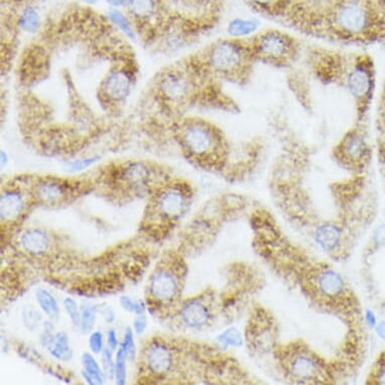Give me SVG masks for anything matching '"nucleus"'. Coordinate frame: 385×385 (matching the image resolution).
I'll return each mask as SVG.
<instances>
[{"mask_svg":"<svg viewBox=\"0 0 385 385\" xmlns=\"http://www.w3.org/2000/svg\"><path fill=\"white\" fill-rule=\"evenodd\" d=\"M135 29L142 36L152 37L159 32V15L156 0H128L126 6Z\"/></svg>","mask_w":385,"mask_h":385,"instance_id":"9b49d317","label":"nucleus"},{"mask_svg":"<svg viewBox=\"0 0 385 385\" xmlns=\"http://www.w3.org/2000/svg\"><path fill=\"white\" fill-rule=\"evenodd\" d=\"M18 25L23 32L27 34H36L41 28V18L36 9L27 8L23 9L18 18Z\"/></svg>","mask_w":385,"mask_h":385,"instance_id":"5701e85b","label":"nucleus"},{"mask_svg":"<svg viewBox=\"0 0 385 385\" xmlns=\"http://www.w3.org/2000/svg\"><path fill=\"white\" fill-rule=\"evenodd\" d=\"M82 365H83L84 371L88 373L91 377L95 380L97 385L103 384L106 379V374L104 371L101 369L99 364L97 363L96 359L94 358L90 353H84L82 355Z\"/></svg>","mask_w":385,"mask_h":385,"instance_id":"393cba45","label":"nucleus"},{"mask_svg":"<svg viewBox=\"0 0 385 385\" xmlns=\"http://www.w3.org/2000/svg\"><path fill=\"white\" fill-rule=\"evenodd\" d=\"M13 1H15V2H27V1H32V0H13Z\"/></svg>","mask_w":385,"mask_h":385,"instance_id":"de8ad7c7","label":"nucleus"},{"mask_svg":"<svg viewBox=\"0 0 385 385\" xmlns=\"http://www.w3.org/2000/svg\"><path fill=\"white\" fill-rule=\"evenodd\" d=\"M314 290L325 299H341L345 295V281L337 272L323 269L314 278Z\"/></svg>","mask_w":385,"mask_h":385,"instance_id":"2eb2a0df","label":"nucleus"},{"mask_svg":"<svg viewBox=\"0 0 385 385\" xmlns=\"http://www.w3.org/2000/svg\"><path fill=\"white\" fill-rule=\"evenodd\" d=\"M64 307L66 313L68 314L70 320L72 321L73 325L80 327V325H81V311L79 310L76 300L71 299V298H66Z\"/></svg>","mask_w":385,"mask_h":385,"instance_id":"7c9ffc66","label":"nucleus"},{"mask_svg":"<svg viewBox=\"0 0 385 385\" xmlns=\"http://www.w3.org/2000/svg\"><path fill=\"white\" fill-rule=\"evenodd\" d=\"M152 173L147 164L140 161L126 164L119 170L118 180L135 192L149 189Z\"/></svg>","mask_w":385,"mask_h":385,"instance_id":"4468645a","label":"nucleus"},{"mask_svg":"<svg viewBox=\"0 0 385 385\" xmlns=\"http://www.w3.org/2000/svg\"><path fill=\"white\" fill-rule=\"evenodd\" d=\"M69 183L56 178H47L39 181L34 188L35 196L44 203H60L71 195Z\"/></svg>","mask_w":385,"mask_h":385,"instance_id":"ddd939ff","label":"nucleus"},{"mask_svg":"<svg viewBox=\"0 0 385 385\" xmlns=\"http://www.w3.org/2000/svg\"><path fill=\"white\" fill-rule=\"evenodd\" d=\"M333 156L344 168L360 171L368 163L370 147L362 124L355 123L349 128L336 143Z\"/></svg>","mask_w":385,"mask_h":385,"instance_id":"6e6552de","label":"nucleus"},{"mask_svg":"<svg viewBox=\"0 0 385 385\" xmlns=\"http://www.w3.org/2000/svg\"><path fill=\"white\" fill-rule=\"evenodd\" d=\"M159 30L189 42L213 29L221 18L224 0H156Z\"/></svg>","mask_w":385,"mask_h":385,"instance_id":"7ed1b4c3","label":"nucleus"},{"mask_svg":"<svg viewBox=\"0 0 385 385\" xmlns=\"http://www.w3.org/2000/svg\"><path fill=\"white\" fill-rule=\"evenodd\" d=\"M118 345H119V342H118V339H117L116 332H115L114 330L108 331V334H107L108 348H109L110 350H112V351H115V350H117L119 348Z\"/></svg>","mask_w":385,"mask_h":385,"instance_id":"4c0bfd02","label":"nucleus"},{"mask_svg":"<svg viewBox=\"0 0 385 385\" xmlns=\"http://www.w3.org/2000/svg\"><path fill=\"white\" fill-rule=\"evenodd\" d=\"M343 230L341 227L336 224H324L318 227L317 229L316 241L323 250L328 251L337 250L340 244L342 243Z\"/></svg>","mask_w":385,"mask_h":385,"instance_id":"aec40b11","label":"nucleus"},{"mask_svg":"<svg viewBox=\"0 0 385 385\" xmlns=\"http://www.w3.org/2000/svg\"><path fill=\"white\" fill-rule=\"evenodd\" d=\"M126 362L128 357L123 348L119 346L117 349L116 357H115V377L114 379L117 385H124L126 384V377H128V371H126Z\"/></svg>","mask_w":385,"mask_h":385,"instance_id":"bb28decb","label":"nucleus"},{"mask_svg":"<svg viewBox=\"0 0 385 385\" xmlns=\"http://www.w3.org/2000/svg\"><path fill=\"white\" fill-rule=\"evenodd\" d=\"M54 325L51 322H44L43 326V332L41 334V343L44 347H48L51 342V340L54 339V336L56 333H54Z\"/></svg>","mask_w":385,"mask_h":385,"instance_id":"c9c22d12","label":"nucleus"},{"mask_svg":"<svg viewBox=\"0 0 385 385\" xmlns=\"http://www.w3.org/2000/svg\"><path fill=\"white\" fill-rule=\"evenodd\" d=\"M121 346L126 352L128 360L130 362H133L135 360L136 356V347L135 343V338H133V332L131 328H128L126 330V334H124L123 341L121 342Z\"/></svg>","mask_w":385,"mask_h":385,"instance_id":"c756f323","label":"nucleus"},{"mask_svg":"<svg viewBox=\"0 0 385 385\" xmlns=\"http://www.w3.org/2000/svg\"><path fill=\"white\" fill-rule=\"evenodd\" d=\"M307 35L340 44H360L385 37L381 0H306Z\"/></svg>","mask_w":385,"mask_h":385,"instance_id":"f257e3e1","label":"nucleus"},{"mask_svg":"<svg viewBox=\"0 0 385 385\" xmlns=\"http://www.w3.org/2000/svg\"><path fill=\"white\" fill-rule=\"evenodd\" d=\"M25 209V197L22 192L8 190L0 197V217L2 221L9 222L18 219Z\"/></svg>","mask_w":385,"mask_h":385,"instance_id":"a211bd4d","label":"nucleus"},{"mask_svg":"<svg viewBox=\"0 0 385 385\" xmlns=\"http://www.w3.org/2000/svg\"><path fill=\"white\" fill-rule=\"evenodd\" d=\"M8 157L4 150H1V166H4V164H8Z\"/></svg>","mask_w":385,"mask_h":385,"instance_id":"a18cd8bd","label":"nucleus"},{"mask_svg":"<svg viewBox=\"0 0 385 385\" xmlns=\"http://www.w3.org/2000/svg\"><path fill=\"white\" fill-rule=\"evenodd\" d=\"M112 350L105 347L102 351V364L105 374L109 379H114L115 377V360L112 356Z\"/></svg>","mask_w":385,"mask_h":385,"instance_id":"473e14b6","label":"nucleus"},{"mask_svg":"<svg viewBox=\"0 0 385 385\" xmlns=\"http://www.w3.org/2000/svg\"><path fill=\"white\" fill-rule=\"evenodd\" d=\"M192 192L187 185L171 184L154 196V210L161 219L173 221L184 215L191 203Z\"/></svg>","mask_w":385,"mask_h":385,"instance_id":"1a4fd4ad","label":"nucleus"},{"mask_svg":"<svg viewBox=\"0 0 385 385\" xmlns=\"http://www.w3.org/2000/svg\"><path fill=\"white\" fill-rule=\"evenodd\" d=\"M78 1L84 2L86 4H94L98 1V0H78Z\"/></svg>","mask_w":385,"mask_h":385,"instance_id":"49530a36","label":"nucleus"},{"mask_svg":"<svg viewBox=\"0 0 385 385\" xmlns=\"http://www.w3.org/2000/svg\"><path fill=\"white\" fill-rule=\"evenodd\" d=\"M246 39L257 64L290 69L302 57V47L300 39L285 30H262Z\"/></svg>","mask_w":385,"mask_h":385,"instance_id":"423d86ee","label":"nucleus"},{"mask_svg":"<svg viewBox=\"0 0 385 385\" xmlns=\"http://www.w3.org/2000/svg\"><path fill=\"white\" fill-rule=\"evenodd\" d=\"M381 1H384V2H385V0H381Z\"/></svg>","mask_w":385,"mask_h":385,"instance_id":"8fccbe9b","label":"nucleus"},{"mask_svg":"<svg viewBox=\"0 0 385 385\" xmlns=\"http://www.w3.org/2000/svg\"><path fill=\"white\" fill-rule=\"evenodd\" d=\"M366 320H367L368 324H369L370 326H377V317H375V314L372 313V312L367 311V313H366Z\"/></svg>","mask_w":385,"mask_h":385,"instance_id":"c03bdc74","label":"nucleus"},{"mask_svg":"<svg viewBox=\"0 0 385 385\" xmlns=\"http://www.w3.org/2000/svg\"><path fill=\"white\" fill-rule=\"evenodd\" d=\"M178 283L175 274L168 269H159L152 276L149 293L154 300L161 302H170L177 297Z\"/></svg>","mask_w":385,"mask_h":385,"instance_id":"f8f14e48","label":"nucleus"},{"mask_svg":"<svg viewBox=\"0 0 385 385\" xmlns=\"http://www.w3.org/2000/svg\"><path fill=\"white\" fill-rule=\"evenodd\" d=\"M108 16H109L110 22L114 23L115 27L118 28L128 39H135V29L133 27V23H131L130 18L123 15L121 11H119L116 8L111 9L109 13H108Z\"/></svg>","mask_w":385,"mask_h":385,"instance_id":"b1692460","label":"nucleus"},{"mask_svg":"<svg viewBox=\"0 0 385 385\" xmlns=\"http://www.w3.org/2000/svg\"><path fill=\"white\" fill-rule=\"evenodd\" d=\"M99 157H86V159H77V161H73L71 163H68L67 169L72 173H77V171H81L86 170V169L90 168L94 164L97 163Z\"/></svg>","mask_w":385,"mask_h":385,"instance_id":"72a5a7b5","label":"nucleus"},{"mask_svg":"<svg viewBox=\"0 0 385 385\" xmlns=\"http://www.w3.org/2000/svg\"><path fill=\"white\" fill-rule=\"evenodd\" d=\"M145 363L150 372L161 377L173 367V352L163 342H152L145 352Z\"/></svg>","mask_w":385,"mask_h":385,"instance_id":"dca6fc26","label":"nucleus"},{"mask_svg":"<svg viewBox=\"0 0 385 385\" xmlns=\"http://www.w3.org/2000/svg\"><path fill=\"white\" fill-rule=\"evenodd\" d=\"M147 326V318L143 314L138 316V318L133 322V329H135V333H138V334H142V333L145 332Z\"/></svg>","mask_w":385,"mask_h":385,"instance_id":"e433bc0d","label":"nucleus"},{"mask_svg":"<svg viewBox=\"0 0 385 385\" xmlns=\"http://www.w3.org/2000/svg\"><path fill=\"white\" fill-rule=\"evenodd\" d=\"M323 83L341 87L353 99L356 123L362 124L374 90V71L366 56L331 50L323 68Z\"/></svg>","mask_w":385,"mask_h":385,"instance_id":"f03ea898","label":"nucleus"},{"mask_svg":"<svg viewBox=\"0 0 385 385\" xmlns=\"http://www.w3.org/2000/svg\"><path fill=\"white\" fill-rule=\"evenodd\" d=\"M181 317L188 327L201 329L210 321L211 313L207 305L199 300H191L183 307Z\"/></svg>","mask_w":385,"mask_h":385,"instance_id":"f3484780","label":"nucleus"},{"mask_svg":"<svg viewBox=\"0 0 385 385\" xmlns=\"http://www.w3.org/2000/svg\"><path fill=\"white\" fill-rule=\"evenodd\" d=\"M121 305L122 309L126 310L129 313L135 314V316L145 314V305L142 300H133L130 298L123 295V297L121 298Z\"/></svg>","mask_w":385,"mask_h":385,"instance_id":"2f4dec72","label":"nucleus"},{"mask_svg":"<svg viewBox=\"0 0 385 385\" xmlns=\"http://www.w3.org/2000/svg\"><path fill=\"white\" fill-rule=\"evenodd\" d=\"M258 15L302 30L307 18L306 0H243Z\"/></svg>","mask_w":385,"mask_h":385,"instance_id":"0eeeda50","label":"nucleus"},{"mask_svg":"<svg viewBox=\"0 0 385 385\" xmlns=\"http://www.w3.org/2000/svg\"><path fill=\"white\" fill-rule=\"evenodd\" d=\"M175 138L183 152L195 163L203 166H221L229 157L226 136L212 122L198 117H188L176 124Z\"/></svg>","mask_w":385,"mask_h":385,"instance_id":"39448f33","label":"nucleus"},{"mask_svg":"<svg viewBox=\"0 0 385 385\" xmlns=\"http://www.w3.org/2000/svg\"><path fill=\"white\" fill-rule=\"evenodd\" d=\"M36 300L42 311L44 314H47L50 320L57 321L60 318V307H59L57 300L50 292L39 288L36 292Z\"/></svg>","mask_w":385,"mask_h":385,"instance_id":"4be33fe9","label":"nucleus"},{"mask_svg":"<svg viewBox=\"0 0 385 385\" xmlns=\"http://www.w3.org/2000/svg\"><path fill=\"white\" fill-rule=\"evenodd\" d=\"M103 314H104L105 321H106L108 324L114 323V321L115 320L114 309H111V307H106V309L103 311Z\"/></svg>","mask_w":385,"mask_h":385,"instance_id":"ea45409f","label":"nucleus"},{"mask_svg":"<svg viewBox=\"0 0 385 385\" xmlns=\"http://www.w3.org/2000/svg\"><path fill=\"white\" fill-rule=\"evenodd\" d=\"M22 318L23 325L29 331H36L37 328L41 325L43 318H42V314L39 313V310L32 306H25L23 307Z\"/></svg>","mask_w":385,"mask_h":385,"instance_id":"cd10ccee","label":"nucleus"},{"mask_svg":"<svg viewBox=\"0 0 385 385\" xmlns=\"http://www.w3.org/2000/svg\"><path fill=\"white\" fill-rule=\"evenodd\" d=\"M384 112H385V90H384Z\"/></svg>","mask_w":385,"mask_h":385,"instance_id":"09e8293b","label":"nucleus"},{"mask_svg":"<svg viewBox=\"0 0 385 385\" xmlns=\"http://www.w3.org/2000/svg\"><path fill=\"white\" fill-rule=\"evenodd\" d=\"M286 369L288 374L300 382H320L325 378L323 364L313 354L305 350H297L286 357Z\"/></svg>","mask_w":385,"mask_h":385,"instance_id":"9d476101","label":"nucleus"},{"mask_svg":"<svg viewBox=\"0 0 385 385\" xmlns=\"http://www.w3.org/2000/svg\"><path fill=\"white\" fill-rule=\"evenodd\" d=\"M196 58L216 81L229 82L239 86L250 81L257 65L246 37L217 39L196 55Z\"/></svg>","mask_w":385,"mask_h":385,"instance_id":"20e7f679","label":"nucleus"},{"mask_svg":"<svg viewBox=\"0 0 385 385\" xmlns=\"http://www.w3.org/2000/svg\"><path fill=\"white\" fill-rule=\"evenodd\" d=\"M374 238L378 244L385 245V225L378 227L375 231Z\"/></svg>","mask_w":385,"mask_h":385,"instance_id":"58836bf2","label":"nucleus"},{"mask_svg":"<svg viewBox=\"0 0 385 385\" xmlns=\"http://www.w3.org/2000/svg\"><path fill=\"white\" fill-rule=\"evenodd\" d=\"M377 333L381 339L385 340V322H380L377 324Z\"/></svg>","mask_w":385,"mask_h":385,"instance_id":"37998d69","label":"nucleus"},{"mask_svg":"<svg viewBox=\"0 0 385 385\" xmlns=\"http://www.w3.org/2000/svg\"><path fill=\"white\" fill-rule=\"evenodd\" d=\"M96 318H97V307L91 305L83 304L81 307V328L84 334H89L92 332L95 326Z\"/></svg>","mask_w":385,"mask_h":385,"instance_id":"a878e982","label":"nucleus"},{"mask_svg":"<svg viewBox=\"0 0 385 385\" xmlns=\"http://www.w3.org/2000/svg\"><path fill=\"white\" fill-rule=\"evenodd\" d=\"M89 347L94 354L102 353L104 350V336L99 331L91 333L89 338Z\"/></svg>","mask_w":385,"mask_h":385,"instance_id":"f704fd0d","label":"nucleus"},{"mask_svg":"<svg viewBox=\"0 0 385 385\" xmlns=\"http://www.w3.org/2000/svg\"><path fill=\"white\" fill-rule=\"evenodd\" d=\"M47 349L51 356L62 362H69L73 358V349L69 344V337L64 332L56 333Z\"/></svg>","mask_w":385,"mask_h":385,"instance_id":"412c9836","label":"nucleus"},{"mask_svg":"<svg viewBox=\"0 0 385 385\" xmlns=\"http://www.w3.org/2000/svg\"><path fill=\"white\" fill-rule=\"evenodd\" d=\"M377 382L379 384H385V364L377 371Z\"/></svg>","mask_w":385,"mask_h":385,"instance_id":"a19ab883","label":"nucleus"},{"mask_svg":"<svg viewBox=\"0 0 385 385\" xmlns=\"http://www.w3.org/2000/svg\"><path fill=\"white\" fill-rule=\"evenodd\" d=\"M106 1L114 8H121V6H126L128 0H106Z\"/></svg>","mask_w":385,"mask_h":385,"instance_id":"79ce46f5","label":"nucleus"},{"mask_svg":"<svg viewBox=\"0 0 385 385\" xmlns=\"http://www.w3.org/2000/svg\"><path fill=\"white\" fill-rule=\"evenodd\" d=\"M20 245L30 255H41L50 248V238L43 230L29 229L23 234Z\"/></svg>","mask_w":385,"mask_h":385,"instance_id":"6ab92c4d","label":"nucleus"},{"mask_svg":"<svg viewBox=\"0 0 385 385\" xmlns=\"http://www.w3.org/2000/svg\"><path fill=\"white\" fill-rule=\"evenodd\" d=\"M218 341L221 343L224 347H238L243 344V338L236 329L230 328L218 337Z\"/></svg>","mask_w":385,"mask_h":385,"instance_id":"c85d7f7f","label":"nucleus"}]
</instances>
